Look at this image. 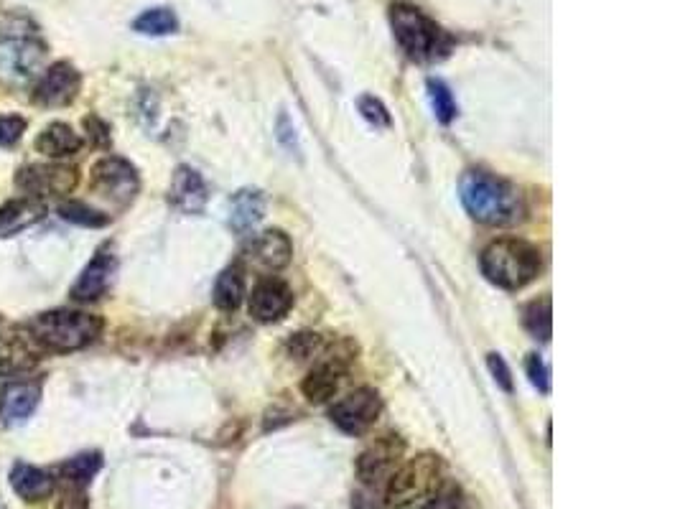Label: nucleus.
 <instances>
[{"label":"nucleus","mask_w":680,"mask_h":509,"mask_svg":"<svg viewBox=\"0 0 680 509\" xmlns=\"http://www.w3.org/2000/svg\"><path fill=\"white\" fill-rule=\"evenodd\" d=\"M26 120L21 115H0V148H13L23 138Z\"/></svg>","instance_id":"7c9ffc66"},{"label":"nucleus","mask_w":680,"mask_h":509,"mask_svg":"<svg viewBox=\"0 0 680 509\" xmlns=\"http://www.w3.org/2000/svg\"><path fill=\"white\" fill-rule=\"evenodd\" d=\"M380 410H383L380 395L375 390H370V387H360V390L349 392L347 398L337 400L332 405V410H329V415H332V420L344 433L360 436V433H365L375 423Z\"/></svg>","instance_id":"9d476101"},{"label":"nucleus","mask_w":680,"mask_h":509,"mask_svg":"<svg viewBox=\"0 0 680 509\" xmlns=\"http://www.w3.org/2000/svg\"><path fill=\"white\" fill-rule=\"evenodd\" d=\"M390 23H393V34L400 49L411 56L413 62H439L449 54L451 39L444 28L423 16L418 8L398 3L390 8Z\"/></svg>","instance_id":"20e7f679"},{"label":"nucleus","mask_w":680,"mask_h":509,"mask_svg":"<svg viewBox=\"0 0 680 509\" xmlns=\"http://www.w3.org/2000/svg\"><path fill=\"white\" fill-rule=\"evenodd\" d=\"M525 367H528L530 382H533V385L538 387L540 392H551V372H548L546 362H543L538 354H530L528 362H525Z\"/></svg>","instance_id":"2f4dec72"},{"label":"nucleus","mask_w":680,"mask_h":509,"mask_svg":"<svg viewBox=\"0 0 680 509\" xmlns=\"http://www.w3.org/2000/svg\"><path fill=\"white\" fill-rule=\"evenodd\" d=\"M293 247L288 235H283L281 230H268L263 235H258L253 240V245L248 247V258L255 265L265 270H281L291 263Z\"/></svg>","instance_id":"a211bd4d"},{"label":"nucleus","mask_w":680,"mask_h":509,"mask_svg":"<svg viewBox=\"0 0 680 509\" xmlns=\"http://www.w3.org/2000/svg\"><path fill=\"white\" fill-rule=\"evenodd\" d=\"M278 140H281V143L288 148V151H293V148H296V151H298L296 130H293V125H291V120H288V115H281V118H278Z\"/></svg>","instance_id":"e433bc0d"},{"label":"nucleus","mask_w":680,"mask_h":509,"mask_svg":"<svg viewBox=\"0 0 680 509\" xmlns=\"http://www.w3.org/2000/svg\"><path fill=\"white\" fill-rule=\"evenodd\" d=\"M418 509H464V494H461L459 487L449 484V487L433 492L428 502L421 504Z\"/></svg>","instance_id":"c85d7f7f"},{"label":"nucleus","mask_w":680,"mask_h":509,"mask_svg":"<svg viewBox=\"0 0 680 509\" xmlns=\"http://www.w3.org/2000/svg\"><path fill=\"white\" fill-rule=\"evenodd\" d=\"M44 202L34 199V196H21V199H11L0 207V240L3 237H13L21 230H29L31 224L44 219Z\"/></svg>","instance_id":"6ab92c4d"},{"label":"nucleus","mask_w":680,"mask_h":509,"mask_svg":"<svg viewBox=\"0 0 680 509\" xmlns=\"http://www.w3.org/2000/svg\"><path fill=\"white\" fill-rule=\"evenodd\" d=\"M133 28L143 36H169L179 31V18L171 8H148L135 18Z\"/></svg>","instance_id":"393cba45"},{"label":"nucleus","mask_w":680,"mask_h":509,"mask_svg":"<svg viewBox=\"0 0 680 509\" xmlns=\"http://www.w3.org/2000/svg\"><path fill=\"white\" fill-rule=\"evenodd\" d=\"M242 296H245V273L240 265H230L214 283V306L222 311H235L242 303Z\"/></svg>","instance_id":"5701e85b"},{"label":"nucleus","mask_w":680,"mask_h":509,"mask_svg":"<svg viewBox=\"0 0 680 509\" xmlns=\"http://www.w3.org/2000/svg\"><path fill=\"white\" fill-rule=\"evenodd\" d=\"M441 482V459L433 454H421L408 464L398 466L385 484V502L388 507H408V504L426 499L436 492Z\"/></svg>","instance_id":"423d86ee"},{"label":"nucleus","mask_w":680,"mask_h":509,"mask_svg":"<svg viewBox=\"0 0 680 509\" xmlns=\"http://www.w3.org/2000/svg\"><path fill=\"white\" fill-rule=\"evenodd\" d=\"M90 186L95 194L105 196L107 202L125 207V204H130L135 199V194L141 189V181H138V171L128 161L110 156L95 163Z\"/></svg>","instance_id":"0eeeda50"},{"label":"nucleus","mask_w":680,"mask_h":509,"mask_svg":"<svg viewBox=\"0 0 680 509\" xmlns=\"http://www.w3.org/2000/svg\"><path fill=\"white\" fill-rule=\"evenodd\" d=\"M265 202L263 194L255 189H242L237 191L230 199V227L240 235H248L250 230L258 227V222L263 219Z\"/></svg>","instance_id":"412c9836"},{"label":"nucleus","mask_w":680,"mask_h":509,"mask_svg":"<svg viewBox=\"0 0 680 509\" xmlns=\"http://www.w3.org/2000/svg\"><path fill=\"white\" fill-rule=\"evenodd\" d=\"M551 298H543V301H533L528 308H525V326L533 336L548 342L551 339Z\"/></svg>","instance_id":"a878e982"},{"label":"nucleus","mask_w":680,"mask_h":509,"mask_svg":"<svg viewBox=\"0 0 680 509\" xmlns=\"http://www.w3.org/2000/svg\"><path fill=\"white\" fill-rule=\"evenodd\" d=\"M59 217L72 224H82V227H105L110 222V217H105V214L97 212V209H92L85 202L59 204Z\"/></svg>","instance_id":"bb28decb"},{"label":"nucleus","mask_w":680,"mask_h":509,"mask_svg":"<svg viewBox=\"0 0 680 509\" xmlns=\"http://www.w3.org/2000/svg\"><path fill=\"white\" fill-rule=\"evenodd\" d=\"M357 107H360L362 118H365L367 123H372L375 128H390L388 107L377 100V97H362V100L357 102Z\"/></svg>","instance_id":"c756f323"},{"label":"nucleus","mask_w":680,"mask_h":509,"mask_svg":"<svg viewBox=\"0 0 680 509\" xmlns=\"http://www.w3.org/2000/svg\"><path fill=\"white\" fill-rule=\"evenodd\" d=\"M115 268H118V258H115L113 245L100 247V250L95 252V258L90 260V265L82 270L79 280L72 286L74 301L82 303L97 301V298L110 288V283H113Z\"/></svg>","instance_id":"4468645a"},{"label":"nucleus","mask_w":680,"mask_h":509,"mask_svg":"<svg viewBox=\"0 0 680 509\" xmlns=\"http://www.w3.org/2000/svg\"><path fill=\"white\" fill-rule=\"evenodd\" d=\"M461 202L464 209L477 222L492 224V227H510L518 224L525 214V204L520 191L507 181L497 179L484 171H469L461 179Z\"/></svg>","instance_id":"f257e3e1"},{"label":"nucleus","mask_w":680,"mask_h":509,"mask_svg":"<svg viewBox=\"0 0 680 509\" xmlns=\"http://www.w3.org/2000/svg\"><path fill=\"white\" fill-rule=\"evenodd\" d=\"M405 443L398 436H383L380 441L372 443L365 454L357 461V476L360 482L370 489H385L393 471L400 466L403 459Z\"/></svg>","instance_id":"1a4fd4ad"},{"label":"nucleus","mask_w":680,"mask_h":509,"mask_svg":"<svg viewBox=\"0 0 680 509\" xmlns=\"http://www.w3.org/2000/svg\"><path fill=\"white\" fill-rule=\"evenodd\" d=\"M82 87V74L69 62L51 64L36 82L34 105L39 107H67L74 102Z\"/></svg>","instance_id":"f8f14e48"},{"label":"nucleus","mask_w":680,"mask_h":509,"mask_svg":"<svg viewBox=\"0 0 680 509\" xmlns=\"http://www.w3.org/2000/svg\"><path fill=\"white\" fill-rule=\"evenodd\" d=\"M8 26L6 34L0 36V82L8 87H23L29 84L44 64L46 46L36 39L34 31H21L18 23Z\"/></svg>","instance_id":"39448f33"},{"label":"nucleus","mask_w":680,"mask_h":509,"mask_svg":"<svg viewBox=\"0 0 680 509\" xmlns=\"http://www.w3.org/2000/svg\"><path fill=\"white\" fill-rule=\"evenodd\" d=\"M100 466H102V456L92 451V454H79V456H74V459L64 461V464L57 469V474L62 476V484L85 489L87 484L92 482V476L100 471Z\"/></svg>","instance_id":"b1692460"},{"label":"nucleus","mask_w":680,"mask_h":509,"mask_svg":"<svg viewBox=\"0 0 680 509\" xmlns=\"http://www.w3.org/2000/svg\"><path fill=\"white\" fill-rule=\"evenodd\" d=\"M57 509H90V504H87V497H85V489L64 484L62 494H59Z\"/></svg>","instance_id":"72a5a7b5"},{"label":"nucleus","mask_w":680,"mask_h":509,"mask_svg":"<svg viewBox=\"0 0 680 509\" xmlns=\"http://www.w3.org/2000/svg\"><path fill=\"white\" fill-rule=\"evenodd\" d=\"M428 97H431L433 112L441 123H451L456 118V102L451 97V90L441 79H428Z\"/></svg>","instance_id":"cd10ccee"},{"label":"nucleus","mask_w":680,"mask_h":509,"mask_svg":"<svg viewBox=\"0 0 680 509\" xmlns=\"http://www.w3.org/2000/svg\"><path fill=\"white\" fill-rule=\"evenodd\" d=\"M344 359L347 357H334V354H329V357L321 359L314 370L306 375L301 390H304V395L311 403H324V400H329L334 392H337L339 382H342L344 377Z\"/></svg>","instance_id":"f3484780"},{"label":"nucleus","mask_w":680,"mask_h":509,"mask_svg":"<svg viewBox=\"0 0 680 509\" xmlns=\"http://www.w3.org/2000/svg\"><path fill=\"white\" fill-rule=\"evenodd\" d=\"M79 174L72 166H59V163H31L23 166L16 174V186L26 196H64L74 191Z\"/></svg>","instance_id":"6e6552de"},{"label":"nucleus","mask_w":680,"mask_h":509,"mask_svg":"<svg viewBox=\"0 0 680 509\" xmlns=\"http://www.w3.org/2000/svg\"><path fill=\"white\" fill-rule=\"evenodd\" d=\"M293 306V293L291 288L283 283V280L268 278L260 280L258 286L253 288V296H250V316L260 324H273V321H281L283 316L291 311Z\"/></svg>","instance_id":"2eb2a0df"},{"label":"nucleus","mask_w":680,"mask_h":509,"mask_svg":"<svg viewBox=\"0 0 680 509\" xmlns=\"http://www.w3.org/2000/svg\"><path fill=\"white\" fill-rule=\"evenodd\" d=\"M82 148V138L74 133L72 125L51 123L44 133L36 138V151L46 158H67Z\"/></svg>","instance_id":"4be33fe9"},{"label":"nucleus","mask_w":680,"mask_h":509,"mask_svg":"<svg viewBox=\"0 0 680 509\" xmlns=\"http://www.w3.org/2000/svg\"><path fill=\"white\" fill-rule=\"evenodd\" d=\"M487 364L497 385H500L505 392H512V375H510V367L505 364V359H502L500 354H489Z\"/></svg>","instance_id":"f704fd0d"},{"label":"nucleus","mask_w":680,"mask_h":509,"mask_svg":"<svg viewBox=\"0 0 680 509\" xmlns=\"http://www.w3.org/2000/svg\"><path fill=\"white\" fill-rule=\"evenodd\" d=\"M41 403L39 380H13L0 390V420L8 428L23 426Z\"/></svg>","instance_id":"ddd939ff"},{"label":"nucleus","mask_w":680,"mask_h":509,"mask_svg":"<svg viewBox=\"0 0 680 509\" xmlns=\"http://www.w3.org/2000/svg\"><path fill=\"white\" fill-rule=\"evenodd\" d=\"M44 349L39 347L34 336L26 326L11 329L0 336V377H21L31 372L44 357Z\"/></svg>","instance_id":"9b49d317"},{"label":"nucleus","mask_w":680,"mask_h":509,"mask_svg":"<svg viewBox=\"0 0 680 509\" xmlns=\"http://www.w3.org/2000/svg\"><path fill=\"white\" fill-rule=\"evenodd\" d=\"M26 329L44 352H77L100 336L102 319H97L95 314H85V311L59 308V311L34 316Z\"/></svg>","instance_id":"f03ea898"},{"label":"nucleus","mask_w":680,"mask_h":509,"mask_svg":"<svg viewBox=\"0 0 680 509\" xmlns=\"http://www.w3.org/2000/svg\"><path fill=\"white\" fill-rule=\"evenodd\" d=\"M319 336L316 334H298V336H293V342H291V352L296 354L298 359H304V357H311V354L319 349Z\"/></svg>","instance_id":"c9c22d12"},{"label":"nucleus","mask_w":680,"mask_h":509,"mask_svg":"<svg viewBox=\"0 0 680 509\" xmlns=\"http://www.w3.org/2000/svg\"><path fill=\"white\" fill-rule=\"evenodd\" d=\"M482 273L505 291H520L538 278L540 252L523 240H497L482 252Z\"/></svg>","instance_id":"7ed1b4c3"},{"label":"nucleus","mask_w":680,"mask_h":509,"mask_svg":"<svg viewBox=\"0 0 680 509\" xmlns=\"http://www.w3.org/2000/svg\"><path fill=\"white\" fill-rule=\"evenodd\" d=\"M85 130H87V135H90V143L95 148L110 146V128H107V123H102L100 118L90 115V118L85 120Z\"/></svg>","instance_id":"473e14b6"},{"label":"nucleus","mask_w":680,"mask_h":509,"mask_svg":"<svg viewBox=\"0 0 680 509\" xmlns=\"http://www.w3.org/2000/svg\"><path fill=\"white\" fill-rule=\"evenodd\" d=\"M207 184L199 176L197 168L192 166H179L176 168L174 179L169 186V202L174 204L179 212L197 214L202 212L204 204H207Z\"/></svg>","instance_id":"dca6fc26"},{"label":"nucleus","mask_w":680,"mask_h":509,"mask_svg":"<svg viewBox=\"0 0 680 509\" xmlns=\"http://www.w3.org/2000/svg\"><path fill=\"white\" fill-rule=\"evenodd\" d=\"M11 487L23 502H44L57 489V479L39 466L16 464L11 471Z\"/></svg>","instance_id":"aec40b11"}]
</instances>
